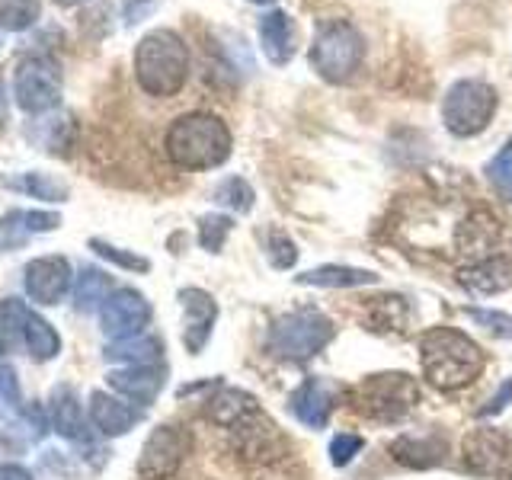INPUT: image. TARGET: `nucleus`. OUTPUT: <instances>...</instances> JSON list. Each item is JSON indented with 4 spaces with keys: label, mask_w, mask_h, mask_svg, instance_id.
I'll return each instance as SVG.
<instances>
[{
    "label": "nucleus",
    "mask_w": 512,
    "mask_h": 480,
    "mask_svg": "<svg viewBox=\"0 0 512 480\" xmlns=\"http://www.w3.org/2000/svg\"><path fill=\"white\" fill-rule=\"evenodd\" d=\"M7 122V96H4V84H0V125Z\"/></svg>",
    "instance_id": "41"
},
{
    "label": "nucleus",
    "mask_w": 512,
    "mask_h": 480,
    "mask_svg": "<svg viewBox=\"0 0 512 480\" xmlns=\"http://www.w3.org/2000/svg\"><path fill=\"white\" fill-rule=\"evenodd\" d=\"M391 455L404 468H436V464L445 461V439L432 436V432H420V436L404 432V436L391 442Z\"/></svg>",
    "instance_id": "21"
},
{
    "label": "nucleus",
    "mask_w": 512,
    "mask_h": 480,
    "mask_svg": "<svg viewBox=\"0 0 512 480\" xmlns=\"http://www.w3.org/2000/svg\"><path fill=\"white\" fill-rule=\"evenodd\" d=\"M151 301L135 288H116L100 308V330L109 340H128V336H141L144 327L151 324Z\"/></svg>",
    "instance_id": "12"
},
{
    "label": "nucleus",
    "mask_w": 512,
    "mask_h": 480,
    "mask_svg": "<svg viewBox=\"0 0 512 480\" xmlns=\"http://www.w3.org/2000/svg\"><path fill=\"white\" fill-rule=\"evenodd\" d=\"M362 445H365V439L356 436V432H340V436H333L330 464H333V468H346V464H352V458L362 452Z\"/></svg>",
    "instance_id": "36"
},
{
    "label": "nucleus",
    "mask_w": 512,
    "mask_h": 480,
    "mask_svg": "<svg viewBox=\"0 0 512 480\" xmlns=\"http://www.w3.org/2000/svg\"><path fill=\"white\" fill-rule=\"evenodd\" d=\"M487 356L477 340L455 327H429L420 336L423 378L439 391H461L484 375Z\"/></svg>",
    "instance_id": "1"
},
{
    "label": "nucleus",
    "mask_w": 512,
    "mask_h": 480,
    "mask_svg": "<svg viewBox=\"0 0 512 480\" xmlns=\"http://www.w3.org/2000/svg\"><path fill=\"white\" fill-rule=\"evenodd\" d=\"M189 77L186 42L173 29L148 32L135 48V80L148 96H176Z\"/></svg>",
    "instance_id": "3"
},
{
    "label": "nucleus",
    "mask_w": 512,
    "mask_h": 480,
    "mask_svg": "<svg viewBox=\"0 0 512 480\" xmlns=\"http://www.w3.org/2000/svg\"><path fill=\"white\" fill-rule=\"evenodd\" d=\"M0 336H4L10 346L26 349L36 362H52L61 352L58 330L20 298L0 301Z\"/></svg>",
    "instance_id": "8"
},
{
    "label": "nucleus",
    "mask_w": 512,
    "mask_h": 480,
    "mask_svg": "<svg viewBox=\"0 0 512 480\" xmlns=\"http://www.w3.org/2000/svg\"><path fill=\"white\" fill-rule=\"evenodd\" d=\"M212 199L221 205V208H231L237 215H247L253 202H256V192L253 186L244 180V176H228V180H221L212 192Z\"/></svg>",
    "instance_id": "29"
},
{
    "label": "nucleus",
    "mask_w": 512,
    "mask_h": 480,
    "mask_svg": "<svg viewBox=\"0 0 512 480\" xmlns=\"http://www.w3.org/2000/svg\"><path fill=\"white\" fill-rule=\"evenodd\" d=\"M13 96L23 112H52L61 103V64L52 55H26L16 64Z\"/></svg>",
    "instance_id": "9"
},
{
    "label": "nucleus",
    "mask_w": 512,
    "mask_h": 480,
    "mask_svg": "<svg viewBox=\"0 0 512 480\" xmlns=\"http://www.w3.org/2000/svg\"><path fill=\"white\" fill-rule=\"evenodd\" d=\"M112 295V279L100 269H84L77 276V285H74V308L77 311H96L103 308V301Z\"/></svg>",
    "instance_id": "26"
},
{
    "label": "nucleus",
    "mask_w": 512,
    "mask_h": 480,
    "mask_svg": "<svg viewBox=\"0 0 512 480\" xmlns=\"http://www.w3.org/2000/svg\"><path fill=\"white\" fill-rule=\"evenodd\" d=\"M407 301L400 298V295H381V298H372L365 304V324L368 330H375V333H400L407 324Z\"/></svg>",
    "instance_id": "25"
},
{
    "label": "nucleus",
    "mask_w": 512,
    "mask_h": 480,
    "mask_svg": "<svg viewBox=\"0 0 512 480\" xmlns=\"http://www.w3.org/2000/svg\"><path fill=\"white\" fill-rule=\"evenodd\" d=\"M484 173H487L490 186L500 192V199L512 202V135L503 141V148L490 157V164H487Z\"/></svg>",
    "instance_id": "30"
},
{
    "label": "nucleus",
    "mask_w": 512,
    "mask_h": 480,
    "mask_svg": "<svg viewBox=\"0 0 512 480\" xmlns=\"http://www.w3.org/2000/svg\"><path fill=\"white\" fill-rule=\"evenodd\" d=\"M10 186L16 192H26L29 199H39V202H68V186L55 176H45V173H23V176H13Z\"/></svg>",
    "instance_id": "27"
},
{
    "label": "nucleus",
    "mask_w": 512,
    "mask_h": 480,
    "mask_svg": "<svg viewBox=\"0 0 512 480\" xmlns=\"http://www.w3.org/2000/svg\"><path fill=\"white\" fill-rule=\"evenodd\" d=\"M189 432L180 426H157L141 445L138 477L141 480H170L189 455Z\"/></svg>",
    "instance_id": "11"
},
{
    "label": "nucleus",
    "mask_w": 512,
    "mask_h": 480,
    "mask_svg": "<svg viewBox=\"0 0 512 480\" xmlns=\"http://www.w3.org/2000/svg\"><path fill=\"white\" fill-rule=\"evenodd\" d=\"M90 250H93L96 256H103V260L116 263L119 269H128V272H148V269H151V260H144V256H138V253H132V250L112 247V244H106V240H100V237H93V240H90Z\"/></svg>",
    "instance_id": "34"
},
{
    "label": "nucleus",
    "mask_w": 512,
    "mask_h": 480,
    "mask_svg": "<svg viewBox=\"0 0 512 480\" xmlns=\"http://www.w3.org/2000/svg\"><path fill=\"white\" fill-rule=\"evenodd\" d=\"M157 7V0H128V7H125V23L128 26H135L144 13H151Z\"/></svg>",
    "instance_id": "39"
},
{
    "label": "nucleus",
    "mask_w": 512,
    "mask_h": 480,
    "mask_svg": "<svg viewBox=\"0 0 512 480\" xmlns=\"http://www.w3.org/2000/svg\"><path fill=\"white\" fill-rule=\"evenodd\" d=\"M23 288L29 301L58 304L71 288V263L64 256H39L23 269Z\"/></svg>",
    "instance_id": "14"
},
{
    "label": "nucleus",
    "mask_w": 512,
    "mask_h": 480,
    "mask_svg": "<svg viewBox=\"0 0 512 480\" xmlns=\"http://www.w3.org/2000/svg\"><path fill=\"white\" fill-rule=\"evenodd\" d=\"M250 4H276V0H250Z\"/></svg>",
    "instance_id": "43"
},
{
    "label": "nucleus",
    "mask_w": 512,
    "mask_h": 480,
    "mask_svg": "<svg viewBox=\"0 0 512 480\" xmlns=\"http://www.w3.org/2000/svg\"><path fill=\"white\" fill-rule=\"evenodd\" d=\"M180 308H183V346L189 356H199V352L208 346V340H212V330L218 320V304L212 295L202 292V288H183Z\"/></svg>",
    "instance_id": "15"
},
{
    "label": "nucleus",
    "mask_w": 512,
    "mask_h": 480,
    "mask_svg": "<svg viewBox=\"0 0 512 480\" xmlns=\"http://www.w3.org/2000/svg\"><path fill=\"white\" fill-rule=\"evenodd\" d=\"M333 336H336V327L327 314H320L314 308H301V311L282 314L272 320L269 336H266V349L276 359L304 362V359L317 356L324 346H330Z\"/></svg>",
    "instance_id": "5"
},
{
    "label": "nucleus",
    "mask_w": 512,
    "mask_h": 480,
    "mask_svg": "<svg viewBox=\"0 0 512 480\" xmlns=\"http://www.w3.org/2000/svg\"><path fill=\"white\" fill-rule=\"evenodd\" d=\"M311 68L327 80V84H346L356 77L365 61V39L362 32L346 20H330L317 29L311 45Z\"/></svg>",
    "instance_id": "6"
},
{
    "label": "nucleus",
    "mask_w": 512,
    "mask_h": 480,
    "mask_svg": "<svg viewBox=\"0 0 512 480\" xmlns=\"http://www.w3.org/2000/svg\"><path fill=\"white\" fill-rule=\"evenodd\" d=\"M106 384L119 397L132 400L138 407H148L157 400V394L164 391L167 384V368L164 365H122V368H112L106 375Z\"/></svg>",
    "instance_id": "16"
},
{
    "label": "nucleus",
    "mask_w": 512,
    "mask_h": 480,
    "mask_svg": "<svg viewBox=\"0 0 512 480\" xmlns=\"http://www.w3.org/2000/svg\"><path fill=\"white\" fill-rule=\"evenodd\" d=\"M509 404H512V375L500 384V391H496V394L487 400V404L477 410V416H480V420H490V416H500Z\"/></svg>",
    "instance_id": "37"
},
{
    "label": "nucleus",
    "mask_w": 512,
    "mask_h": 480,
    "mask_svg": "<svg viewBox=\"0 0 512 480\" xmlns=\"http://www.w3.org/2000/svg\"><path fill=\"white\" fill-rule=\"evenodd\" d=\"M477 327H484L487 333H493L496 340H512V314L506 311H487V308H464Z\"/></svg>",
    "instance_id": "35"
},
{
    "label": "nucleus",
    "mask_w": 512,
    "mask_h": 480,
    "mask_svg": "<svg viewBox=\"0 0 512 480\" xmlns=\"http://www.w3.org/2000/svg\"><path fill=\"white\" fill-rule=\"evenodd\" d=\"M349 404L372 423H400L420 404V384L407 372H378L349 388Z\"/></svg>",
    "instance_id": "4"
},
{
    "label": "nucleus",
    "mask_w": 512,
    "mask_h": 480,
    "mask_svg": "<svg viewBox=\"0 0 512 480\" xmlns=\"http://www.w3.org/2000/svg\"><path fill=\"white\" fill-rule=\"evenodd\" d=\"M234 231V221L228 215H202L199 218V244L208 253H221L224 240Z\"/></svg>",
    "instance_id": "33"
},
{
    "label": "nucleus",
    "mask_w": 512,
    "mask_h": 480,
    "mask_svg": "<svg viewBox=\"0 0 512 480\" xmlns=\"http://www.w3.org/2000/svg\"><path fill=\"white\" fill-rule=\"evenodd\" d=\"M266 260L272 269H292L298 263V247H295V240L288 237L282 228H269L266 234Z\"/></svg>",
    "instance_id": "32"
},
{
    "label": "nucleus",
    "mask_w": 512,
    "mask_h": 480,
    "mask_svg": "<svg viewBox=\"0 0 512 480\" xmlns=\"http://www.w3.org/2000/svg\"><path fill=\"white\" fill-rule=\"evenodd\" d=\"M39 20V0H0V29L23 32Z\"/></svg>",
    "instance_id": "31"
},
{
    "label": "nucleus",
    "mask_w": 512,
    "mask_h": 480,
    "mask_svg": "<svg viewBox=\"0 0 512 480\" xmlns=\"http://www.w3.org/2000/svg\"><path fill=\"white\" fill-rule=\"evenodd\" d=\"M103 356L122 365H157L160 356H164V343L157 336L141 333V336H128V340H109Z\"/></svg>",
    "instance_id": "23"
},
{
    "label": "nucleus",
    "mask_w": 512,
    "mask_h": 480,
    "mask_svg": "<svg viewBox=\"0 0 512 480\" xmlns=\"http://www.w3.org/2000/svg\"><path fill=\"white\" fill-rule=\"evenodd\" d=\"M58 7H77V4H84V0H55Z\"/></svg>",
    "instance_id": "42"
},
{
    "label": "nucleus",
    "mask_w": 512,
    "mask_h": 480,
    "mask_svg": "<svg viewBox=\"0 0 512 480\" xmlns=\"http://www.w3.org/2000/svg\"><path fill=\"white\" fill-rule=\"evenodd\" d=\"M464 468L477 477H512V432L477 426L461 442Z\"/></svg>",
    "instance_id": "10"
},
{
    "label": "nucleus",
    "mask_w": 512,
    "mask_h": 480,
    "mask_svg": "<svg viewBox=\"0 0 512 480\" xmlns=\"http://www.w3.org/2000/svg\"><path fill=\"white\" fill-rule=\"evenodd\" d=\"M256 410H260L256 397L240 391V388H221L212 400H208V416H212V420L224 429L237 426L240 420H247V416Z\"/></svg>",
    "instance_id": "24"
},
{
    "label": "nucleus",
    "mask_w": 512,
    "mask_h": 480,
    "mask_svg": "<svg viewBox=\"0 0 512 480\" xmlns=\"http://www.w3.org/2000/svg\"><path fill=\"white\" fill-rule=\"evenodd\" d=\"M0 480H32V474L20 468V464H4V468H0Z\"/></svg>",
    "instance_id": "40"
},
{
    "label": "nucleus",
    "mask_w": 512,
    "mask_h": 480,
    "mask_svg": "<svg viewBox=\"0 0 512 480\" xmlns=\"http://www.w3.org/2000/svg\"><path fill=\"white\" fill-rule=\"evenodd\" d=\"M0 400H7V404H23V394H20V378H16V372L7 365V362H0Z\"/></svg>",
    "instance_id": "38"
},
{
    "label": "nucleus",
    "mask_w": 512,
    "mask_h": 480,
    "mask_svg": "<svg viewBox=\"0 0 512 480\" xmlns=\"http://www.w3.org/2000/svg\"><path fill=\"white\" fill-rule=\"evenodd\" d=\"M381 276L372 269H359V266H340V263H327L295 276L298 285H314V288H362V285H375Z\"/></svg>",
    "instance_id": "22"
},
{
    "label": "nucleus",
    "mask_w": 512,
    "mask_h": 480,
    "mask_svg": "<svg viewBox=\"0 0 512 480\" xmlns=\"http://www.w3.org/2000/svg\"><path fill=\"white\" fill-rule=\"evenodd\" d=\"M340 394V384L330 378H304L292 391V397H288V410L308 429H324L336 404H340Z\"/></svg>",
    "instance_id": "13"
},
{
    "label": "nucleus",
    "mask_w": 512,
    "mask_h": 480,
    "mask_svg": "<svg viewBox=\"0 0 512 480\" xmlns=\"http://www.w3.org/2000/svg\"><path fill=\"white\" fill-rule=\"evenodd\" d=\"M141 423V410H135L125 397L93 391L90 394V426L106 439H119Z\"/></svg>",
    "instance_id": "18"
},
{
    "label": "nucleus",
    "mask_w": 512,
    "mask_h": 480,
    "mask_svg": "<svg viewBox=\"0 0 512 480\" xmlns=\"http://www.w3.org/2000/svg\"><path fill=\"white\" fill-rule=\"evenodd\" d=\"M167 157L183 170H215L231 157V128L212 112H186L173 119L164 138Z\"/></svg>",
    "instance_id": "2"
},
{
    "label": "nucleus",
    "mask_w": 512,
    "mask_h": 480,
    "mask_svg": "<svg viewBox=\"0 0 512 480\" xmlns=\"http://www.w3.org/2000/svg\"><path fill=\"white\" fill-rule=\"evenodd\" d=\"M61 224V218L55 212H10L0 221V231L4 234H16V237H29V234H45L55 231Z\"/></svg>",
    "instance_id": "28"
},
{
    "label": "nucleus",
    "mask_w": 512,
    "mask_h": 480,
    "mask_svg": "<svg viewBox=\"0 0 512 480\" xmlns=\"http://www.w3.org/2000/svg\"><path fill=\"white\" fill-rule=\"evenodd\" d=\"M48 420H52V429L61 439H71V442L87 439V416L71 384H58V388H52V394H48Z\"/></svg>",
    "instance_id": "19"
},
{
    "label": "nucleus",
    "mask_w": 512,
    "mask_h": 480,
    "mask_svg": "<svg viewBox=\"0 0 512 480\" xmlns=\"http://www.w3.org/2000/svg\"><path fill=\"white\" fill-rule=\"evenodd\" d=\"M496 106H500V100H496V90L487 80L464 77L455 80L442 96V122L455 138H474L493 122Z\"/></svg>",
    "instance_id": "7"
},
{
    "label": "nucleus",
    "mask_w": 512,
    "mask_h": 480,
    "mask_svg": "<svg viewBox=\"0 0 512 480\" xmlns=\"http://www.w3.org/2000/svg\"><path fill=\"white\" fill-rule=\"evenodd\" d=\"M458 285L477 298L503 295L506 288H512V260L503 253L484 256V260H477L458 272Z\"/></svg>",
    "instance_id": "17"
},
{
    "label": "nucleus",
    "mask_w": 512,
    "mask_h": 480,
    "mask_svg": "<svg viewBox=\"0 0 512 480\" xmlns=\"http://www.w3.org/2000/svg\"><path fill=\"white\" fill-rule=\"evenodd\" d=\"M256 32H260V48L269 64H276V68H282V64H288L295 58V23L292 16H288L285 10H269L263 13L260 26H256Z\"/></svg>",
    "instance_id": "20"
}]
</instances>
